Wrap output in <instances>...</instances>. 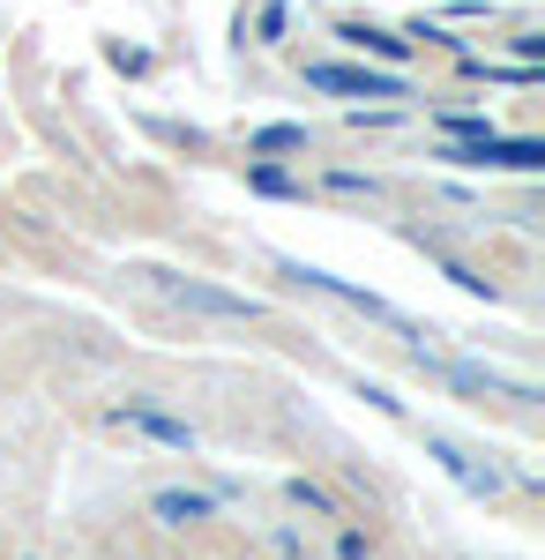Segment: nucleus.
Wrapping results in <instances>:
<instances>
[{"label":"nucleus","instance_id":"2","mask_svg":"<svg viewBox=\"0 0 545 560\" xmlns=\"http://www.w3.org/2000/svg\"><path fill=\"white\" fill-rule=\"evenodd\" d=\"M314 90H351V97H396L389 75H359V68H314Z\"/></svg>","mask_w":545,"mask_h":560},{"label":"nucleus","instance_id":"3","mask_svg":"<svg viewBox=\"0 0 545 560\" xmlns=\"http://www.w3.org/2000/svg\"><path fill=\"white\" fill-rule=\"evenodd\" d=\"M433 456H441V471H449V478H463L471 493H494V486H501V478H494V464H471V456H463L456 441H433Z\"/></svg>","mask_w":545,"mask_h":560},{"label":"nucleus","instance_id":"5","mask_svg":"<svg viewBox=\"0 0 545 560\" xmlns=\"http://www.w3.org/2000/svg\"><path fill=\"white\" fill-rule=\"evenodd\" d=\"M158 516H165V523H202V516H210V501H202V493H158Z\"/></svg>","mask_w":545,"mask_h":560},{"label":"nucleus","instance_id":"6","mask_svg":"<svg viewBox=\"0 0 545 560\" xmlns=\"http://www.w3.org/2000/svg\"><path fill=\"white\" fill-rule=\"evenodd\" d=\"M344 38H351V45H374V52H389V60H404V38H389V31H359V23H351Z\"/></svg>","mask_w":545,"mask_h":560},{"label":"nucleus","instance_id":"4","mask_svg":"<svg viewBox=\"0 0 545 560\" xmlns=\"http://www.w3.org/2000/svg\"><path fill=\"white\" fill-rule=\"evenodd\" d=\"M127 427L150 433V441H165V448H187V441H195V433L179 427V419H165V411H127Z\"/></svg>","mask_w":545,"mask_h":560},{"label":"nucleus","instance_id":"1","mask_svg":"<svg viewBox=\"0 0 545 560\" xmlns=\"http://www.w3.org/2000/svg\"><path fill=\"white\" fill-rule=\"evenodd\" d=\"M150 277H158V269H150ZM158 284H165L179 306H202V314H232V322H247V314H254L247 300H232V292H210V284H179V277H158Z\"/></svg>","mask_w":545,"mask_h":560}]
</instances>
